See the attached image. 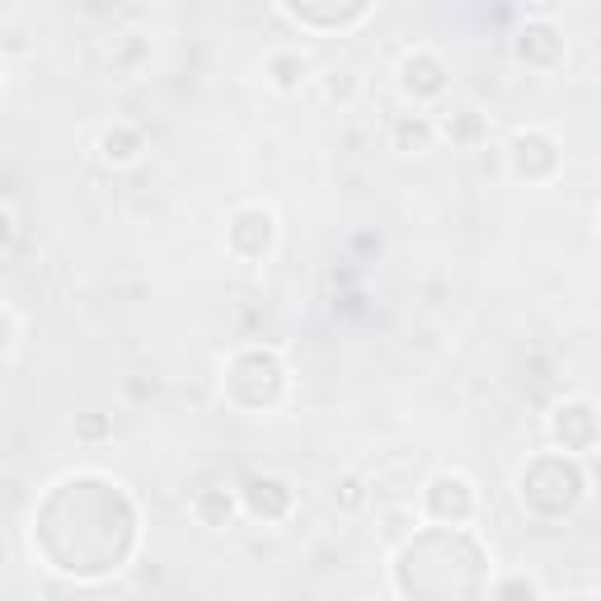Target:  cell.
Wrapping results in <instances>:
<instances>
[{
    "label": "cell",
    "mask_w": 601,
    "mask_h": 601,
    "mask_svg": "<svg viewBox=\"0 0 601 601\" xmlns=\"http://www.w3.org/2000/svg\"><path fill=\"white\" fill-rule=\"evenodd\" d=\"M400 89L409 99H438L442 89H446V62L438 52H428V48H414V52H404V62H400Z\"/></svg>",
    "instance_id": "1"
},
{
    "label": "cell",
    "mask_w": 601,
    "mask_h": 601,
    "mask_svg": "<svg viewBox=\"0 0 601 601\" xmlns=\"http://www.w3.org/2000/svg\"><path fill=\"white\" fill-rule=\"evenodd\" d=\"M273 235H278V221H273L268 207H240L231 231H225V240H231V249L240 254V259H259V254H268Z\"/></svg>",
    "instance_id": "2"
},
{
    "label": "cell",
    "mask_w": 601,
    "mask_h": 601,
    "mask_svg": "<svg viewBox=\"0 0 601 601\" xmlns=\"http://www.w3.org/2000/svg\"><path fill=\"white\" fill-rule=\"evenodd\" d=\"M282 20H292L300 28H315V34H343V28H353V24H363L371 20V5H353V10H310V5H278Z\"/></svg>",
    "instance_id": "3"
},
{
    "label": "cell",
    "mask_w": 601,
    "mask_h": 601,
    "mask_svg": "<svg viewBox=\"0 0 601 601\" xmlns=\"http://www.w3.org/2000/svg\"><path fill=\"white\" fill-rule=\"evenodd\" d=\"M245 513L249 517H263V522H278L292 513V489L282 479H254L245 489Z\"/></svg>",
    "instance_id": "4"
},
{
    "label": "cell",
    "mask_w": 601,
    "mask_h": 601,
    "mask_svg": "<svg viewBox=\"0 0 601 601\" xmlns=\"http://www.w3.org/2000/svg\"><path fill=\"white\" fill-rule=\"evenodd\" d=\"M99 156L109 160V164H132L142 156V132L137 127H127V123H118V127H109L99 137Z\"/></svg>",
    "instance_id": "5"
},
{
    "label": "cell",
    "mask_w": 601,
    "mask_h": 601,
    "mask_svg": "<svg viewBox=\"0 0 601 601\" xmlns=\"http://www.w3.org/2000/svg\"><path fill=\"white\" fill-rule=\"evenodd\" d=\"M432 142H438V123H432L428 113H404L395 123V150H428Z\"/></svg>",
    "instance_id": "6"
},
{
    "label": "cell",
    "mask_w": 601,
    "mask_h": 601,
    "mask_svg": "<svg viewBox=\"0 0 601 601\" xmlns=\"http://www.w3.org/2000/svg\"><path fill=\"white\" fill-rule=\"evenodd\" d=\"M306 71H310V62L300 52H273L268 57V75H273L278 89H300L306 85Z\"/></svg>",
    "instance_id": "7"
},
{
    "label": "cell",
    "mask_w": 601,
    "mask_h": 601,
    "mask_svg": "<svg viewBox=\"0 0 601 601\" xmlns=\"http://www.w3.org/2000/svg\"><path fill=\"white\" fill-rule=\"evenodd\" d=\"M193 513H198L207 526H225V522H231V517L240 513V503H235L225 489H203V493H198V503H193Z\"/></svg>",
    "instance_id": "8"
},
{
    "label": "cell",
    "mask_w": 601,
    "mask_h": 601,
    "mask_svg": "<svg viewBox=\"0 0 601 601\" xmlns=\"http://www.w3.org/2000/svg\"><path fill=\"white\" fill-rule=\"evenodd\" d=\"M10 240H14V217L5 212V207H0V249H5Z\"/></svg>",
    "instance_id": "9"
},
{
    "label": "cell",
    "mask_w": 601,
    "mask_h": 601,
    "mask_svg": "<svg viewBox=\"0 0 601 601\" xmlns=\"http://www.w3.org/2000/svg\"><path fill=\"white\" fill-rule=\"evenodd\" d=\"M75 432H81V438H95V432H103V418H89V424H81Z\"/></svg>",
    "instance_id": "10"
}]
</instances>
